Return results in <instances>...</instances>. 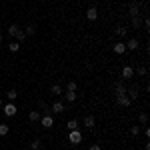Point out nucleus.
Wrapping results in <instances>:
<instances>
[{"instance_id": "obj_13", "label": "nucleus", "mask_w": 150, "mask_h": 150, "mask_svg": "<svg viewBox=\"0 0 150 150\" xmlns=\"http://www.w3.org/2000/svg\"><path fill=\"white\" fill-rule=\"evenodd\" d=\"M78 126H80V122H78L76 118H72V120H68V122H66V128H68V130H76Z\"/></svg>"}, {"instance_id": "obj_11", "label": "nucleus", "mask_w": 150, "mask_h": 150, "mask_svg": "<svg viewBox=\"0 0 150 150\" xmlns=\"http://www.w3.org/2000/svg\"><path fill=\"white\" fill-rule=\"evenodd\" d=\"M136 48H138V40L136 38H130L126 42V50H136Z\"/></svg>"}, {"instance_id": "obj_15", "label": "nucleus", "mask_w": 150, "mask_h": 150, "mask_svg": "<svg viewBox=\"0 0 150 150\" xmlns=\"http://www.w3.org/2000/svg\"><path fill=\"white\" fill-rule=\"evenodd\" d=\"M114 88H116V94H126V86H124L122 82H116Z\"/></svg>"}, {"instance_id": "obj_21", "label": "nucleus", "mask_w": 150, "mask_h": 150, "mask_svg": "<svg viewBox=\"0 0 150 150\" xmlns=\"http://www.w3.org/2000/svg\"><path fill=\"white\" fill-rule=\"evenodd\" d=\"M30 148H32V150H40V148H42V140H38V138L32 140V142H30Z\"/></svg>"}, {"instance_id": "obj_29", "label": "nucleus", "mask_w": 150, "mask_h": 150, "mask_svg": "<svg viewBox=\"0 0 150 150\" xmlns=\"http://www.w3.org/2000/svg\"><path fill=\"white\" fill-rule=\"evenodd\" d=\"M138 132H140V128L136 126V124H134V126L130 128V134H132V136H138Z\"/></svg>"}, {"instance_id": "obj_30", "label": "nucleus", "mask_w": 150, "mask_h": 150, "mask_svg": "<svg viewBox=\"0 0 150 150\" xmlns=\"http://www.w3.org/2000/svg\"><path fill=\"white\" fill-rule=\"evenodd\" d=\"M134 74H140V76H144V74H146V68H144V66H138V70H134Z\"/></svg>"}, {"instance_id": "obj_1", "label": "nucleus", "mask_w": 150, "mask_h": 150, "mask_svg": "<svg viewBox=\"0 0 150 150\" xmlns=\"http://www.w3.org/2000/svg\"><path fill=\"white\" fill-rule=\"evenodd\" d=\"M0 110L8 116V118H10V116H16V112H18V106H16L14 102H8V104H2V108H0Z\"/></svg>"}, {"instance_id": "obj_8", "label": "nucleus", "mask_w": 150, "mask_h": 150, "mask_svg": "<svg viewBox=\"0 0 150 150\" xmlns=\"http://www.w3.org/2000/svg\"><path fill=\"white\" fill-rule=\"evenodd\" d=\"M86 18H88V20H90V22H94V20H96V18H98V10H96V8H94V6H90V8H88V10H86Z\"/></svg>"}, {"instance_id": "obj_5", "label": "nucleus", "mask_w": 150, "mask_h": 150, "mask_svg": "<svg viewBox=\"0 0 150 150\" xmlns=\"http://www.w3.org/2000/svg\"><path fill=\"white\" fill-rule=\"evenodd\" d=\"M64 110H66V106H64L62 102H54L52 106H50V112H52V114H62Z\"/></svg>"}, {"instance_id": "obj_17", "label": "nucleus", "mask_w": 150, "mask_h": 150, "mask_svg": "<svg viewBox=\"0 0 150 150\" xmlns=\"http://www.w3.org/2000/svg\"><path fill=\"white\" fill-rule=\"evenodd\" d=\"M18 30H20L18 24H10V26H8V34H10V36H16V34H18Z\"/></svg>"}, {"instance_id": "obj_7", "label": "nucleus", "mask_w": 150, "mask_h": 150, "mask_svg": "<svg viewBox=\"0 0 150 150\" xmlns=\"http://www.w3.org/2000/svg\"><path fill=\"white\" fill-rule=\"evenodd\" d=\"M132 76H134V68H132V66H124V68H122V78H124V80H130Z\"/></svg>"}, {"instance_id": "obj_6", "label": "nucleus", "mask_w": 150, "mask_h": 150, "mask_svg": "<svg viewBox=\"0 0 150 150\" xmlns=\"http://www.w3.org/2000/svg\"><path fill=\"white\" fill-rule=\"evenodd\" d=\"M128 10H130V12H128V14H130V18H140V16H138V14H140V12H138V4H136V2H130Z\"/></svg>"}, {"instance_id": "obj_32", "label": "nucleus", "mask_w": 150, "mask_h": 150, "mask_svg": "<svg viewBox=\"0 0 150 150\" xmlns=\"http://www.w3.org/2000/svg\"><path fill=\"white\" fill-rule=\"evenodd\" d=\"M0 108H2V100H0Z\"/></svg>"}, {"instance_id": "obj_12", "label": "nucleus", "mask_w": 150, "mask_h": 150, "mask_svg": "<svg viewBox=\"0 0 150 150\" xmlns=\"http://www.w3.org/2000/svg\"><path fill=\"white\" fill-rule=\"evenodd\" d=\"M114 52H116V54H124V52H126V44H124V42L114 44Z\"/></svg>"}, {"instance_id": "obj_14", "label": "nucleus", "mask_w": 150, "mask_h": 150, "mask_svg": "<svg viewBox=\"0 0 150 150\" xmlns=\"http://www.w3.org/2000/svg\"><path fill=\"white\" fill-rule=\"evenodd\" d=\"M28 118H30V122H38V120L42 118V114H40L38 110H32V112L28 114Z\"/></svg>"}, {"instance_id": "obj_28", "label": "nucleus", "mask_w": 150, "mask_h": 150, "mask_svg": "<svg viewBox=\"0 0 150 150\" xmlns=\"http://www.w3.org/2000/svg\"><path fill=\"white\" fill-rule=\"evenodd\" d=\"M116 34H118V36H126V28L118 26V28H116Z\"/></svg>"}, {"instance_id": "obj_10", "label": "nucleus", "mask_w": 150, "mask_h": 150, "mask_svg": "<svg viewBox=\"0 0 150 150\" xmlns=\"http://www.w3.org/2000/svg\"><path fill=\"white\" fill-rule=\"evenodd\" d=\"M50 94L60 96V94H64V90H62V86H60V84H52V86H50Z\"/></svg>"}, {"instance_id": "obj_25", "label": "nucleus", "mask_w": 150, "mask_h": 150, "mask_svg": "<svg viewBox=\"0 0 150 150\" xmlns=\"http://www.w3.org/2000/svg\"><path fill=\"white\" fill-rule=\"evenodd\" d=\"M40 108H42V112H44V114H50V106H48L44 100H40Z\"/></svg>"}, {"instance_id": "obj_27", "label": "nucleus", "mask_w": 150, "mask_h": 150, "mask_svg": "<svg viewBox=\"0 0 150 150\" xmlns=\"http://www.w3.org/2000/svg\"><path fill=\"white\" fill-rule=\"evenodd\" d=\"M6 96H8V100H14V98H16V96H18V92H16V90H8V92H6Z\"/></svg>"}, {"instance_id": "obj_23", "label": "nucleus", "mask_w": 150, "mask_h": 150, "mask_svg": "<svg viewBox=\"0 0 150 150\" xmlns=\"http://www.w3.org/2000/svg\"><path fill=\"white\" fill-rule=\"evenodd\" d=\"M8 50H10V52H18V50H20V42H10V44H8Z\"/></svg>"}, {"instance_id": "obj_22", "label": "nucleus", "mask_w": 150, "mask_h": 150, "mask_svg": "<svg viewBox=\"0 0 150 150\" xmlns=\"http://www.w3.org/2000/svg\"><path fill=\"white\" fill-rule=\"evenodd\" d=\"M14 38H16V42H24V40H26V34H24V30H22V28L18 30V34L14 36Z\"/></svg>"}, {"instance_id": "obj_19", "label": "nucleus", "mask_w": 150, "mask_h": 150, "mask_svg": "<svg viewBox=\"0 0 150 150\" xmlns=\"http://www.w3.org/2000/svg\"><path fill=\"white\" fill-rule=\"evenodd\" d=\"M76 88H78V84L74 80H70L68 84H66V92H76Z\"/></svg>"}, {"instance_id": "obj_3", "label": "nucleus", "mask_w": 150, "mask_h": 150, "mask_svg": "<svg viewBox=\"0 0 150 150\" xmlns=\"http://www.w3.org/2000/svg\"><path fill=\"white\" fill-rule=\"evenodd\" d=\"M116 102L120 104V106H122V108H128V106H130V104H132V100H130V98H128L126 94H116Z\"/></svg>"}, {"instance_id": "obj_9", "label": "nucleus", "mask_w": 150, "mask_h": 150, "mask_svg": "<svg viewBox=\"0 0 150 150\" xmlns=\"http://www.w3.org/2000/svg\"><path fill=\"white\" fill-rule=\"evenodd\" d=\"M126 96L130 98V100H136V98H138V88H136V86H130V88H126Z\"/></svg>"}, {"instance_id": "obj_18", "label": "nucleus", "mask_w": 150, "mask_h": 150, "mask_svg": "<svg viewBox=\"0 0 150 150\" xmlns=\"http://www.w3.org/2000/svg\"><path fill=\"white\" fill-rule=\"evenodd\" d=\"M64 98H66V102H74L78 98V94L76 92H64Z\"/></svg>"}, {"instance_id": "obj_24", "label": "nucleus", "mask_w": 150, "mask_h": 150, "mask_svg": "<svg viewBox=\"0 0 150 150\" xmlns=\"http://www.w3.org/2000/svg\"><path fill=\"white\" fill-rule=\"evenodd\" d=\"M10 132V126L8 124H0V136H6Z\"/></svg>"}, {"instance_id": "obj_16", "label": "nucleus", "mask_w": 150, "mask_h": 150, "mask_svg": "<svg viewBox=\"0 0 150 150\" xmlns=\"http://www.w3.org/2000/svg\"><path fill=\"white\" fill-rule=\"evenodd\" d=\"M24 34H26V36L36 34V24H28V26H26V30H24Z\"/></svg>"}, {"instance_id": "obj_2", "label": "nucleus", "mask_w": 150, "mask_h": 150, "mask_svg": "<svg viewBox=\"0 0 150 150\" xmlns=\"http://www.w3.org/2000/svg\"><path fill=\"white\" fill-rule=\"evenodd\" d=\"M68 140H70V144H74V146L80 144L82 142V132L78 130V128H76V130H70L68 132Z\"/></svg>"}, {"instance_id": "obj_26", "label": "nucleus", "mask_w": 150, "mask_h": 150, "mask_svg": "<svg viewBox=\"0 0 150 150\" xmlns=\"http://www.w3.org/2000/svg\"><path fill=\"white\" fill-rule=\"evenodd\" d=\"M138 120H140V124H146V122H148V114H146V112H140Z\"/></svg>"}, {"instance_id": "obj_20", "label": "nucleus", "mask_w": 150, "mask_h": 150, "mask_svg": "<svg viewBox=\"0 0 150 150\" xmlns=\"http://www.w3.org/2000/svg\"><path fill=\"white\" fill-rule=\"evenodd\" d=\"M84 126L86 128H94V116H86V118H84Z\"/></svg>"}, {"instance_id": "obj_31", "label": "nucleus", "mask_w": 150, "mask_h": 150, "mask_svg": "<svg viewBox=\"0 0 150 150\" xmlns=\"http://www.w3.org/2000/svg\"><path fill=\"white\" fill-rule=\"evenodd\" d=\"M90 150H102V146H98V144H92V146H90Z\"/></svg>"}, {"instance_id": "obj_4", "label": "nucleus", "mask_w": 150, "mask_h": 150, "mask_svg": "<svg viewBox=\"0 0 150 150\" xmlns=\"http://www.w3.org/2000/svg\"><path fill=\"white\" fill-rule=\"evenodd\" d=\"M40 122H42L44 128H52L54 126V118H52V114H44L42 118H40Z\"/></svg>"}, {"instance_id": "obj_33", "label": "nucleus", "mask_w": 150, "mask_h": 150, "mask_svg": "<svg viewBox=\"0 0 150 150\" xmlns=\"http://www.w3.org/2000/svg\"><path fill=\"white\" fill-rule=\"evenodd\" d=\"M0 40H2V32H0Z\"/></svg>"}]
</instances>
